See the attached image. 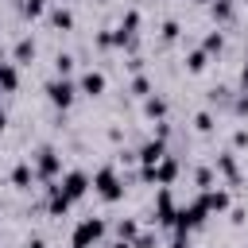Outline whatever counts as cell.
I'll list each match as a JSON object with an SVG mask.
<instances>
[{"mask_svg": "<svg viewBox=\"0 0 248 248\" xmlns=\"http://www.w3.org/2000/svg\"><path fill=\"white\" fill-rule=\"evenodd\" d=\"M205 213H209V209H205V202H202V198H198L194 205L178 209V213H174V229H178V236H186L190 229H198V225L205 221Z\"/></svg>", "mask_w": 248, "mask_h": 248, "instance_id": "6da1fadb", "label": "cell"}, {"mask_svg": "<svg viewBox=\"0 0 248 248\" xmlns=\"http://www.w3.org/2000/svg\"><path fill=\"white\" fill-rule=\"evenodd\" d=\"M101 232H105V221H101V217H85V221L74 229V240H70V244H74V248H93V244L101 240Z\"/></svg>", "mask_w": 248, "mask_h": 248, "instance_id": "7a4b0ae2", "label": "cell"}, {"mask_svg": "<svg viewBox=\"0 0 248 248\" xmlns=\"http://www.w3.org/2000/svg\"><path fill=\"white\" fill-rule=\"evenodd\" d=\"M93 186H97V194H101L105 202H116V198L124 194V186H120V178H116V170H112V167H101V170H97V178H93Z\"/></svg>", "mask_w": 248, "mask_h": 248, "instance_id": "3957f363", "label": "cell"}, {"mask_svg": "<svg viewBox=\"0 0 248 248\" xmlns=\"http://www.w3.org/2000/svg\"><path fill=\"white\" fill-rule=\"evenodd\" d=\"M46 97H50L58 108H70V105H74V97H78V85H74V81H66V78H58V81H50V85H46Z\"/></svg>", "mask_w": 248, "mask_h": 248, "instance_id": "277c9868", "label": "cell"}, {"mask_svg": "<svg viewBox=\"0 0 248 248\" xmlns=\"http://www.w3.org/2000/svg\"><path fill=\"white\" fill-rule=\"evenodd\" d=\"M85 190H89V178H85L81 170H70V174H66V182H62V194H66L70 202H78Z\"/></svg>", "mask_w": 248, "mask_h": 248, "instance_id": "5b68a950", "label": "cell"}, {"mask_svg": "<svg viewBox=\"0 0 248 248\" xmlns=\"http://www.w3.org/2000/svg\"><path fill=\"white\" fill-rule=\"evenodd\" d=\"M174 213H178V209H174V202H170V190H163V194L155 198V221H159V225H174Z\"/></svg>", "mask_w": 248, "mask_h": 248, "instance_id": "8992f818", "label": "cell"}, {"mask_svg": "<svg viewBox=\"0 0 248 248\" xmlns=\"http://www.w3.org/2000/svg\"><path fill=\"white\" fill-rule=\"evenodd\" d=\"M140 159H143V167H159V163L167 159V143H163V140H151V143L140 151Z\"/></svg>", "mask_w": 248, "mask_h": 248, "instance_id": "52a82bcc", "label": "cell"}, {"mask_svg": "<svg viewBox=\"0 0 248 248\" xmlns=\"http://www.w3.org/2000/svg\"><path fill=\"white\" fill-rule=\"evenodd\" d=\"M39 174H43V178H54V174H58V155H54L50 147L39 151Z\"/></svg>", "mask_w": 248, "mask_h": 248, "instance_id": "ba28073f", "label": "cell"}, {"mask_svg": "<svg viewBox=\"0 0 248 248\" xmlns=\"http://www.w3.org/2000/svg\"><path fill=\"white\" fill-rule=\"evenodd\" d=\"M202 202H205V209H209V213L229 209V194H225V190H205V194H202Z\"/></svg>", "mask_w": 248, "mask_h": 248, "instance_id": "9c48e42d", "label": "cell"}, {"mask_svg": "<svg viewBox=\"0 0 248 248\" xmlns=\"http://www.w3.org/2000/svg\"><path fill=\"white\" fill-rule=\"evenodd\" d=\"M81 93H89V97H97V93H105V78H101L97 70H89V74L81 78Z\"/></svg>", "mask_w": 248, "mask_h": 248, "instance_id": "30bf717a", "label": "cell"}, {"mask_svg": "<svg viewBox=\"0 0 248 248\" xmlns=\"http://www.w3.org/2000/svg\"><path fill=\"white\" fill-rule=\"evenodd\" d=\"M66 209H70V198L62 194V186H50V213H54V217H62Z\"/></svg>", "mask_w": 248, "mask_h": 248, "instance_id": "8fae6325", "label": "cell"}, {"mask_svg": "<svg viewBox=\"0 0 248 248\" xmlns=\"http://www.w3.org/2000/svg\"><path fill=\"white\" fill-rule=\"evenodd\" d=\"M16 85H19V74H16V66H0V89L4 93H16Z\"/></svg>", "mask_w": 248, "mask_h": 248, "instance_id": "7c38bea8", "label": "cell"}, {"mask_svg": "<svg viewBox=\"0 0 248 248\" xmlns=\"http://www.w3.org/2000/svg\"><path fill=\"white\" fill-rule=\"evenodd\" d=\"M50 23H54L58 31H70V27H74V16H70L66 8H58V12H50Z\"/></svg>", "mask_w": 248, "mask_h": 248, "instance_id": "4fadbf2b", "label": "cell"}, {"mask_svg": "<svg viewBox=\"0 0 248 248\" xmlns=\"http://www.w3.org/2000/svg\"><path fill=\"white\" fill-rule=\"evenodd\" d=\"M221 46H225V39H221V31H209V35H205V43H202V50H205V54H217Z\"/></svg>", "mask_w": 248, "mask_h": 248, "instance_id": "5bb4252c", "label": "cell"}, {"mask_svg": "<svg viewBox=\"0 0 248 248\" xmlns=\"http://www.w3.org/2000/svg\"><path fill=\"white\" fill-rule=\"evenodd\" d=\"M16 58H19V62H31V58H35V43H31V39H19V43H16Z\"/></svg>", "mask_w": 248, "mask_h": 248, "instance_id": "9a60e30c", "label": "cell"}, {"mask_svg": "<svg viewBox=\"0 0 248 248\" xmlns=\"http://www.w3.org/2000/svg\"><path fill=\"white\" fill-rule=\"evenodd\" d=\"M12 182H16L19 190H27V186H31V167H27V163L16 167V170H12Z\"/></svg>", "mask_w": 248, "mask_h": 248, "instance_id": "2e32d148", "label": "cell"}, {"mask_svg": "<svg viewBox=\"0 0 248 248\" xmlns=\"http://www.w3.org/2000/svg\"><path fill=\"white\" fill-rule=\"evenodd\" d=\"M217 167H221V174H225V178H232V182H236V163H232V155H221V159H217Z\"/></svg>", "mask_w": 248, "mask_h": 248, "instance_id": "e0dca14e", "label": "cell"}, {"mask_svg": "<svg viewBox=\"0 0 248 248\" xmlns=\"http://www.w3.org/2000/svg\"><path fill=\"white\" fill-rule=\"evenodd\" d=\"M213 16L217 19H232V0H217L213 4Z\"/></svg>", "mask_w": 248, "mask_h": 248, "instance_id": "ac0fdd59", "label": "cell"}, {"mask_svg": "<svg viewBox=\"0 0 248 248\" xmlns=\"http://www.w3.org/2000/svg\"><path fill=\"white\" fill-rule=\"evenodd\" d=\"M43 8H46V0H23V16H43Z\"/></svg>", "mask_w": 248, "mask_h": 248, "instance_id": "d6986e66", "label": "cell"}, {"mask_svg": "<svg viewBox=\"0 0 248 248\" xmlns=\"http://www.w3.org/2000/svg\"><path fill=\"white\" fill-rule=\"evenodd\" d=\"M186 66H190L194 74H198V70H205V50H194V54L186 58Z\"/></svg>", "mask_w": 248, "mask_h": 248, "instance_id": "ffe728a7", "label": "cell"}, {"mask_svg": "<svg viewBox=\"0 0 248 248\" xmlns=\"http://www.w3.org/2000/svg\"><path fill=\"white\" fill-rule=\"evenodd\" d=\"M147 116H167V101L151 97V101H147Z\"/></svg>", "mask_w": 248, "mask_h": 248, "instance_id": "44dd1931", "label": "cell"}, {"mask_svg": "<svg viewBox=\"0 0 248 248\" xmlns=\"http://www.w3.org/2000/svg\"><path fill=\"white\" fill-rule=\"evenodd\" d=\"M136 236H140L136 221H120V240H136Z\"/></svg>", "mask_w": 248, "mask_h": 248, "instance_id": "7402d4cb", "label": "cell"}, {"mask_svg": "<svg viewBox=\"0 0 248 248\" xmlns=\"http://www.w3.org/2000/svg\"><path fill=\"white\" fill-rule=\"evenodd\" d=\"M54 66H58V74L66 78V74H70V66H74V58H70V54H58V58H54Z\"/></svg>", "mask_w": 248, "mask_h": 248, "instance_id": "603a6c76", "label": "cell"}, {"mask_svg": "<svg viewBox=\"0 0 248 248\" xmlns=\"http://www.w3.org/2000/svg\"><path fill=\"white\" fill-rule=\"evenodd\" d=\"M132 248H155V236H147V232H140V236L132 240Z\"/></svg>", "mask_w": 248, "mask_h": 248, "instance_id": "cb8c5ba5", "label": "cell"}, {"mask_svg": "<svg viewBox=\"0 0 248 248\" xmlns=\"http://www.w3.org/2000/svg\"><path fill=\"white\" fill-rule=\"evenodd\" d=\"M163 39H167V43H170V39H178V23H174V19H170V23H163Z\"/></svg>", "mask_w": 248, "mask_h": 248, "instance_id": "d4e9b609", "label": "cell"}, {"mask_svg": "<svg viewBox=\"0 0 248 248\" xmlns=\"http://www.w3.org/2000/svg\"><path fill=\"white\" fill-rule=\"evenodd\" d=\"M132 93L143 97V93H147V78H136V81H132Z\"/></svg>", "mask_w": 248, "mask_h": 248, "instance_id": "484cf974", "label": "cell"}, {"mask_svg": "<svg viewBox=\"0 0 248 248\" xmlns=\"http://www.w3.org/2000/svg\"><path fill=\"white\" fill-rule=\"evenodd\" d=\"M209 128H213V116L202 112V116H198V132H209Z\"/></svg>", "mask_w": 248, "mask_h": 248, "instance_id": "4316f807", "label": "cell"}, {"mask_svg": "<svg viewBox=\"0 0 248 248\" xmlns=\"http://www.w3.org/2000/svg\"><path fill=\"white\" fill-rule=\"evenodd\" d=\"M209 182H213V174L202 167V170H198V186H202V190H209Z\"/></svg>", "mask_w": 248, "mask_h": 248, "instance_id": "83f0119b", "label": "cell"}, {"mask_svg": "<svg viewBox=\"0 0 248 248\" xmlns=\"http://www.w3.org/2000/svg\"><path fill=\"white\" fill-rule=\"evenodd\" d=\"M236 112H248V97H236V105H232Z\"/></svg>", "mask_w": 248, "mask_h": 248, "instance_id": "f1b7e54d", "label": "cell"}, {"mask_svg": "<svg viewBox=\"0 0 248 248\" xmlns=\"http://www.w3.org/2000/svg\"><path fill=\"white\" fill-rule=\"evenodd\" d=\"M240 85L248 89V62H244V70H240Z\"/></svg>", "mask_w": 248, "mask_h": 248, "instance_id": "f546056e", "label": "cell"}, {"mask_svg": "<svg viewBox=\"0 0 248 248\" xmlns=\"http://www.w3.org/2000/svg\"><path fill=\"white\" fill-rule=\"evenodd\" d=\"M174 248H186V236H178V240H174Z\"/></svg>", "mask_w": 248, "mask_h": 248, "instance_id": "4dcf8cb0", "label": "cell"}, {"mask_svg": "<svg viewBox=\"0 0 248 248\" xmlns=\"http://www.w3.org/2000/svg\"><path fill=\"white\" fill-rule=\"evenodd\" d=\"M4 124H8V116H4V112H0V132H4Z\"/></svg>", "mask_w": 248, "mask_h": 248, "instance_id": "1f68e13d", "label": "cell"}, {"mask_svg": "<svg viewBox=\"0 0 248 248\" xmlns=\"http://www.w3.org/2000/svg\"><path fill=\"white\" fill-rule=\"evenodd\" d=\"M116 248H132V240H120V244H116Z\"/></svg>", "mask_w": 248, "mask_h": 248, "instance_id": "d6a6232c", "label": "cell"}, {"mask_svg": "<svg viewBox=\"0 0 248 248\" xmlns=\"http://www.w3.org/2000/svg\"><path fill=\"white\" fill-rule=\"evenodd\" d=\"M27 248H43V240H31V244H27Z\"/></svg>", "mask_w": 248, "mask_h": 248, "instance_id": "836d02e7", "label": "cell"}, {"mask_svg": "<svg viewBox=\"0 0 248 248\" xmlns=\"http://www.w3.org/2000/svg\"><path fill=\"white\" fill-rule=\"evenodd\" d=\"M0 66H4V50H0Z\"/></svg>", "mask_w": 248, "mask_h": 248, "instance_id": "e575fe53", "label": "cell"}]
</instances>
